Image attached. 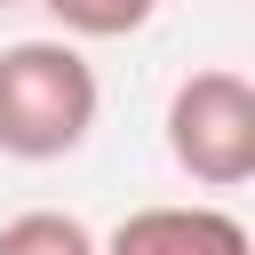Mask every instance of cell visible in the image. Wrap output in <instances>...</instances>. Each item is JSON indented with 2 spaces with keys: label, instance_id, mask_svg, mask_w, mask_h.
I'll return each mask as SVG.
<instances>
[{
  "label": "cell",
  "instance_id": "cell-1",
  "mask_svg": "<svg viewBox=\"0 0 255 255\" xmlns=\"http://www.w3.org/2000/svg\"><path fill=\"white\" fill-rule=\"evenodd\" d=\"M96 112H104L96 64L72 40H8L0 48V151L8 159L80 151Z\"/></svg>",
  "mask_w": 255,
  "mask_h": 255
},
{
  "label": "cell",
  "instance_id": "cell-2",
  "mask_svg": "<svg viewBox=\"0 0 255 255\" xmlns=\"http://www.w3.org/2000/svg\"><path fill=\"white\" fill-rule=\"evenodd\" d=\"M167 159L199 191H239L255 183V88L231 64H207L175 80L167 96Z\"/></svg>",
  "mask_w": 255,
  "mask_h": 255
},
{
  "label": "cell",
  "instance_id": "cell-3",
  "mask_svg": "<svg viewBox=\"0 0 255 255\" xmlns=\"http://www.w3.org/2000/svg\"><path fill=\"white\" fill-rule=\"evenodd\" d=\"M96 255H255L247 223L231 207H135L112 223V239H96Z\"/></svg>",
  "mask_w": 255,
  "mask_h": 255
},
{
  "label": "cell",
  "instance_id": "cell-4",
  "mask_svg": "<svg viewBox=\"0 0 255 255\" xmlns=\"http://www.w3.org/2000/svg\"><path fill=\"white\" fill-rule=\"evenodd\" d=\"M0 255H96V231L64 207H24L0 223Z\"/></svg>",
  "mask_w": 255,
  "mask_h": 255
},
{
  "label": "cell",
  "instance_id": "cell-5",
  "mask_svg": "<svg viewBox=\"0 0 255 255\" xmlns=\"http://www.w3.org/2000/svg\"><path fill=\"white\" fill-rule=\"evenodd\" d=\"M72 40H128V32H143L151 24V8L159 0H40Z\"/></svg>",
  "mask_w": 255,
  "mask_h": 255
}]
</instances>
